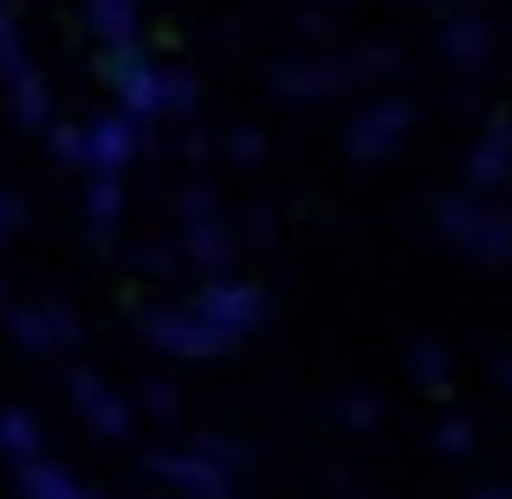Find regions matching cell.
Listing matches in <instances>:
<instances>
[{"mask_svg":"<svg viewBox=\"0 0 512 499\" xmlns=\"http://www.w3.org/2000/svg\"><path fill=\"white\" fill-rule=\"evenodd\" d=\"M26 480H33V487H26L33 499H85L65 474H52V467H33V461H26Z\"/></svg>","mask_w":512,"mask_h":499,"instance_id":"obj_2","label":"cell"},{"mask_svg":"<svg viewBox=\"0 0 512 499\" xmlns=\"http://www.w3.org/2000/svg\"><path fill=\"white\" fill-rule=\"evenodd\" d=\"M72 389H78V409H85V415H98V422L111 428V435H124V409H117V402L104 396V383H98V376H72Z\"/></svg>","mask_w":512,"mask_h":499,"instance_id":"obj_1","label":"cell"},{"mask_svg":"<svg viewBox=\"0 0 512 499\" xmlns=\"http://www.w3.org/2000/svg\"><path fill=\"white\" fill-rule=\"evenodd\" d=\"M13 325H20V344H39V350H46V344H59V331H52V325H65V318L59 312H20Z\"/></svg>","mask_w":512,"mask_h":499,"instance_id":"obj_3","label":"cell"}]
</instances>
